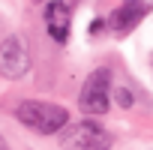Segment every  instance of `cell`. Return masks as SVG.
I'll list each match as a JSON object with an SVG mask.
<instances>
[{"mask_svg":"<svg viewBox=\"0 0 153 150\" xmlns=\"http://www.w3.org/2000/svg\"><path fill=\"white\" fill-rule=\"evenodd\" d=\"M33 3H42V0H33Z\"/></svg>","mask_w":153,"mask_h":150,"instance_id":"9","label":"cell"},{"mask_svg":"<svg viewBox=\"0 0 153 150\" xmlns=\"http://www.w3.org/2000/svg\"><path fill=\"white\" fill-rule=\"evenodd\" d=\"M78 108L87 117H99L111 108V69L99 66L87 75V81L78 93Z\"/></svg>","mask_w":153,"mask_h":150,"instance_id":"2","label":"cell"},{"mask_svg":"<svg viewBox=\"0 0 153 150\" xmlns=\"http://www.w3.org/2000/svg\"><path fill=\"white\" fill-rule=\"evenodd\" d=\"M102 150H108V147H102Z\"/></svg>","mask_w":153,"mask_h":150,"instance_id":"10","label":"cell"},{"mask_svg":"<svg viewBox=\"0 0 153 150\" xmlns=\"http://www.w3.org/2000/svg\"><path fill=\"white\" fill-rule=\"evenodd\" d=\"M45 27H48V36L63 45L69 39V27H72V12L69 6L63 3V0H51V3L45 6Z\"/></svg>","mask_w":153,"mask_h":150,"instance_id":"5","label":"cell"},{"mask_svg":"<svg viewBox=\"0 0 153 150\" xmlns=\"http://www.w3.org/2000/svg\"><path fill=\"white\" fill-rule=\"evenodd\" d=\"M114 102H117L120 108H132V105H135V93H132L129 87H117V90H114Z\"/></svg>","mask_w":153,"mask_h":150,"instance_id":"7","label":"cell"},{"mask_svg":"<svg viewBox=\"0 0 153 150\" xmlns=\"http://www.w3.org/2000/svg\"><path fill=\"white\" fill-rule=\"evenodd\" d=\"M30 72V51L24 45L21 36H9L0 42V75L9 81L21 78V75Z\"/></svg>","mask_w":153,"mask_h":150,"instance_id":"4","label":"cell"},{"mask_svg":"<svg viewBox=\"0 0 153 150\" xmlns=\"http://www.w3.org/2000/svg\"><path fill=\"white\" fill-rule=\"evenodd\" d=\"M108 144V132L96 120H81L60 132V147L63 150H102Z\"/></svg>","mask_w":153,"mask_h":150,"instance_id":"3","label":"cell"},{"mask_svg":"<svg viewBox=\"0 0 153 150\" xmlns=\"http://www.w3.org/2000/svg\"><path fill=\"white\" fill-rule=\"evenodd\" d=\"M0 150H12V147H9V141H6L3 135H0Z\"/></svg>","mask_w":153,"mask_h":150,"instance_id":"8","label":"cell"},{"mask_svg":"<svg viewBox=\"0 0 153 150\" xmlns=\"http://www.w3.org/2000/svg\"><path fill=\"white\" fill-rule=\"evenodd\" d=\"M15 117H18V123H24L36 135H57L69 123V111L63 105L45 102V99H24V102H18L15 105Z\"/></svg>","mask_w":153,"mask_h":150,"instance_id":"1","label":"cell"},{"mask_svg":"<svg viewBox=\"0 0 153 150\" xmlns=\"http://www.w3.org/2000/svg\"><path fill=\"white\" fill-rule=\"evenodd\" d=\"M144 15H147V3H144V0H123V3L114 9V15H111L108 24H111L117 33H129Z\"/></svg>","mask_w":153,"mask_h":150,"instance_id":"6","label":"cell"}]
</instances>
